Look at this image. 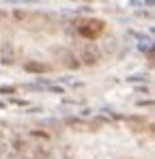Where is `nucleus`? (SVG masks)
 Wrapping results in <instances>:
<instances>
[{
    "label": "nucleus",
    "instance_id": "obj_1",
    "mask_svg": "<svg viewBox=\"0 0 155 159\" xmlns=\"http://www.w3.org/2000/svg\"><path fill=\"white\" fill-rule=\"evenodd\" d=\"M80 60H82L84 65H97V62L101 60V52H99V47H97L95 43L84 45V49H82V54H80ZM82 62H80V65H82Z\"/></svg>",
    "mask_w": 155,
    "mask_h": 159
},
{
    "label": "nucleus",
    "instance_id": "obj_2",
    "mask_svg": "<svg viewBox=\"0 0 155 159\" xmlns=\"http://www.w3.org/2000/svg\"><path fill=\"white\" fill-rule=\"evenodd\" d=\"M78 30H80V35H84V37H97V35L103 30V22H101V19H88V22H82Z\"/></svg>",
    "mask_w": 155,
    "mask_h": 159
},
{
    "label": "nucleus",
    "instance_id": "obj_3",
    "mask_svg": "<svg viewBox=\"0 0 155 159\" xmlns=\"http://www.w3.org/2000/svg\"><path fill=\"white\" fill-rule=\"evenodd\" d=\"M15 58H17V54H15L13 43H2V47H0V62L2 65H13Z\"/></svg>",
    "mask_w": 155,
    "mask_h": 159
},
{
    "label": "nucleus",
    "instance_id": "obj_4",
    "mask_svg": "<svg viewBox=\"0 0 155 159\" xmlns=\"http://www.w3.org/2000/svg\"><path fill=\"white\" fill-rule=\"evenodd\" d=\"M30 159H50L52 155V148L48 144H39V146H30L28 153H26Z\"/></svg>",
    "mask_w": 155,
    "mask_h": 159
},
{
    "label": "nucleus",
    "instance_id": "obj_5",
    "mask_svg": "<svg viewBox=\"0 0 155 159\" xmlns=\"http://www.w3.org/2000/svg\"><path fill=\"white\" fill-rule=\"evenodd\" d=\"M24 71H28V73H43V71H48V67L45 65H41V62H37V60H28V62H24Z\"/></svg>",
    "mask_w": 155,
    "mask_h": 159
},
{
    "label": "nucleus",
    "instance_id": "obj_6",
    "mask_svg": "<svg viewBox=\"0 0 155 159\" xmlns=\"http://www.w3.org/2000/svg\"><path fill=\"white\" fill-rule=\"evenodd\" d=\"M54 52H56V54L60 52V54L65 56V65H67L69 69H78V67H80V60H78V58H75L73 54H67L65 49H54Z\"/></svg>",
    "mask_w": 155,
    "mask_h": 159
},
{
    "label": "nucleus",
    "instance_id": "obj_7",
    "mask_svg": "<svg viewBox=\"0 0 155 159\" xmlns=\"http://www.w3.org/2000/svg\"><path fill=\"white\" fill-rule=\"evenodd\" d=\"M127 125L134 127L136 131H142L147 122H144V118H140V116H127Z\"/></svg>",
    "mask_w": 155,
    "mask_h": 159
},
{
    "label": "nucleus",
    "instance_id": "obj_8",
    "mask_svg": "<svg viewBox=\"0 0 155 159\" xmlns=\"http://www.w3.org/2000/svg\"><path fill=\"white\" fill-rule=\"evenodd\" d=\"M13 148H15L17 153H22V155H26V153H28V148H30V144H28L26 140H22V138H17V140H13Z\"/></svg>",
    "mask_w": 155,
    "mask_h": 159
},
{
    "label": "nucleus",
    "instance_id": "obj_9",
    "mask_svg": "<svg viewBox=\"0 0 155 159\" xmlns=\"http://www.w3.org/2000/svg\"><path fill=\"white\" fill-rule=\"evenodd\" d=\"M65 125H69V127H73V129H86V125H84L80 118H67Z\"/></svg>",
    "mask_w": 155,
    "mask_h": 159
},
{
    "label": "nucleus",
    "instance_id": "obj_10",
    "mask_svg": "<svg viewBox=\"0 0 155 159\" xmlns=\"http://www.w3.org/2000/svg\"><path fill=\"white\" fill-rule=\"evenodd\" d=\"M26 15H28L26 11H22V9H13V17H15V19H24Z\"/></svg>",
    "mask_w": 155,
    "mask_h": 159
},
{
    "label": "nucleus",
    "instance_id": "obj_11",
    "mask_svg": "<svg viewBox=\"0 0 155 159\" xmlns=\"http://www.w3.org/2000/svg\"><path fill=\"white\" fill-rule=\"evenodd\" d=\"M147 78L149 75H131V78H127V82H144Z\"/></svg>",
    "mask_w": 155,
    "mask_h": 159
},
{
    "label": "nucleus",
    "instance_id": "obj_12",
    "mask_svg": "<svg viewBox=\"0 0 155 159\" xmlns=\"http://www.w3.org/2000/svg\"><path fill=\"white\" fill-rule=\"evenodd\" d=\"M0 92H6V95H13V92H15V88H13V86H0Z\"/></svg>",
    "mask_w": 155,
    "mask_h": 159
},
{
    "label": "nucleus",
    "instance_id": "obj_13",
    "mask_svg": "<svg viewBox=\"0 0 155 159\" xmlns=\"http://www.w3.org/2000/svg\"><path fill=\"white\" fill-rule=\"evenodd\" d=\"M6 148H9V144H4V142L0 140V155H4V153H6Z\"/></svg>",
    "mask_w": 155,
    "mask_h": 159
},
{
    "label": "nucleus",
    "instance_id": "obj_14",
    "mask_svg": "<svg viewBox=\"0 0 155 159\" xmlns=\"http://www.w3.org/2000/svg\"><path fill=\"white\" fill-rule=\"evenodd\" d=\"M114 43H116V41H114V39H110V41H108V49H114V47H116Z\"/></svg>",
    "mask_w": 155,
    "mask_h": 159
},
{
    "label": "nucleus",
    "instance_id": "obj_15",
    "mask_svg": "<svg viewBox=\"0 0 155 159\" xmlns=\"http://www.w3.org/2000/svg\"><path fill=\"white\" fill-rule=\"evenodd\" d=\"M6 17H9V15H6V11H0V22H2V19H6Z\"/></svg>",
    "mask_w": 155,
    "mask_h": 159
},
{
    "label": "nucleus",
    "instance_id": "obj_16",
    "mask_svg": "<svg viewBox=\"0 0 155 159\" xmlns=\"http://www.w3.org/2000/svg\"><path fill=\"white\" fill-rule=\"evenodd\" d=\"M0 108H4V103H2V101H0Z\"/></svg>",
    "mask_w": 155,
    "mask_h": 159
}]
</instances>
